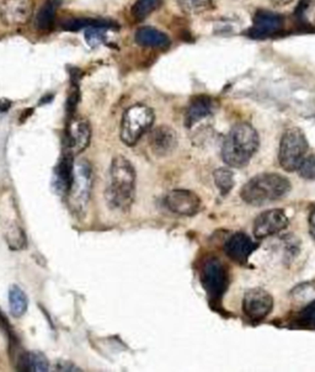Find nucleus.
Segmentation results:
<instances>
[{
    "label": "nucleus",
    "mask_w": 315,
    "mask_h": 372,
    "mask_svg": "<svg viewBox=\"0 0 315 372\" xmlns=\"http://www.w3.org/2000/svg\"><path fill=\"white\" fill-rule=\"evenodd\" d=\"M149 143L153 153L157 157H166L174 152L177 147V134L174 128L159 126L153 129L149 137Z\"/></svg>",
    "instance_id": "15"
},
{
    "label": "nucleus",
    "mask_w": 315,
    "mask_h": 372,
    "mask_svg": "<svg viewBox=\"0 0 315 372\" xmlns=\"http://www.w3.org/2000/svg\"><path fill=\"white\" fill-rule=\"evenodd\" d=\"M12 108V101L8 99H0V114L8 112Z\"/></svg>",
    "instance_id": "30"
},
{
    "label": "nucleus",
    "mask_w": 315,
    "mask_h": 372,
    "mask_svg": "<svg viewBox=\"0 0 315 372\" xmlns=\"http://www.w3.org/2000/svg\"><path fill=\"white\" fill-rule=\"evenodd\" d=\"M92 171L88 160H79L73 168V180L68 191V202L77 214L84 212L90 200Z\"/></svg>",
    "instance_id": "6"
},
{
    "label": "nucleus",
    "mask_w": 315,
    "mask_h": 372,
    "mask_svg": "<svg viewBox=\"0 0 315 372\" xmlns=\"http://www.w3.org/2000/svg\"><path fill=\"white\" fill-rule=\"evenodd\" d=\"M154 119V111L147 105L136 104L128 108L122 116V142L129 147L137 145L140 137L152 127Z\"/></svg>",
    "instance_id": "4"
},
{
    "label": "nucleus",
    "mask_w": 315,
    "mask_h": 372,
    "mask_svg": "<svg viewBox=\"0 0 315 372\" xmlns=\"http://www.w3.org/2000/svg\"><path fill=\"white\" fill-rule=\"evenodd\" d=\"M165 205L171 212L180 216H194L200 211L201 200L194 191L176 189L165 197Z\"/></svg>",
    "instance_id": "13"
},
{
    "label": "nucleus",
    "mask_w": 315,
    "mask_h": 372,
    "mask_svg": "<svg viewBox=\"0 0 315 372\" xmlns=\"http://www.w3.org/2000/svg\"><path fill=\"white\" fill-rule=\"evenodd\" d=\"M288 217L285 211L275 208L268 210L256 217L254 222L255 238L264 239L284 231L288 226Z\"/></svg>",
    "instance_id": "11"
},
{
    "label": "nucleus",
    "mask_w": 315,
    "mask_h": 372,
    "mask_svg": "<svg viewBox=\"0 0 315 372\" xmlns=\"http://www.w3.org/2000/svg\"><path fill=\"white\" fill-rule=\"evenodd\" d=\"M310 231L315 238V211L312 212L310 217Z\"/></svg>",
    "instance_id": "31"
},
{
    "label": "nucleus",
    "mask_w": 315,
    "mask_h": 372,
    "mask_svg": "<svg viewBox=\"0 0 315 372\" xmlns=\"http://www.w3.org/2000/svg\"><path fill=\"white\" fill-rule=\"evenodd\" d=\"M314 323H315V322H314Z\"/></svg>",
    "instance_id": "33"
},
{
    "label": "nucleus",
    "mask_w": 315,
    "mask_h": 372,
    "mask_svg": "<svg viewBox=\"0 0 315 372\" xmlns=\"http://www.w3.org/2000/svg\"><path fill=\"white\" fill-rule=\"evenodd\" d=\"M73 157L67 156L63 158L61 163L55 166V179H53V186L55 191L60 194H68L71 189L72 180H73Z\"/></svg>",
    "instance_id": "18"
},
{
    "label": "nucleus",
    "mask_w": 315,
    "mask_h": 372,
    "mask_svg": "<svg viewBox=\"0 0 315 372\" xmlns=\"http://www.w3.org/2000/svg\"><path fill=\"white\" fill-rule=\"evenodd\" d=\"M136 171L125 157L112 159L110 168V183L106 190V201L110 208L126 211L134 200Z\"/></svg>",
    "instance_id": "1"
},
{
    "label": "nucleus",
    "mask_w": 315,
    "mask_h": 372,
    "mask_svg": "<svg viewBox=\"0 0 315 372\" xmlns=\"http://www.w3.org/2000/svg\"><path fill=\"white\" fill-rule=\"evenodd\" d=\"M34 12V0H3L0 3V20L9 27L27 24Z\"/></svg>",
    "instance_id": "10"
},
{
    "label": "nucleus",
    "mask_w": 315,
    "mask_h": 372,
    "mask_svg": "<svg viewBox=\"0 0 315 372\" xmlns=\"http://www.w3.org/2000/svg\"><path fill=\"white\" fill-rule=\"evenodd\" d=\"M284 29V18L277 12L270 10H257L253 18V26L249 30V36L257 40L268 38Z\"/></svg>",
    "instance_id": "12"
},
{
    "label": "nucleus",
    "mask_w": 315,
    "mask_h": 372,
    "mask_svg": "<svg viewBox=\"0 0 315 372\" xmlns=\"http://www.w3.org/2000/svg\"><path fill=\"white\" fill-rule=\"evenodd\" d=\"M163 0H136L131 12L136 23L146 20L153 12H155Z\"/></svg>",
    "instance_id": "22"
},
{
    "label": "nucleus",
    "mask_w": 315,
    "mask_h": 372,
    "mask_svg": "<svg viewBox=\"0 0 315 372\" xmlns=\"http://www.w3.org/2000/svg\"><path fill=\"white\" fill-rule=\"evenodd\" d=\"M214 183L222 195H227L234 188V174L231 169L219 168L214 171Z\"/></svg>",
    "instance_id": "24"
},
{
    "label": "nucleus",
    "mask_w": 315,
    "mask_h": 372,
    "mask_svg": "<svg viewBox=\"0 0 315 372\" xmlns=\"http://www.w3.org/2000/svg\"><path fill=\"white\" fill-rule=\"evenodd\" d=\"M134 40L140 46L152 49H165L170 46V38L168 35L152 26H144L138 29L134 35Z\"/></svg>",
    "instance_id": "17"
},
{
    "label": "nucleus",
    "mask_w": 315,
    "mask_h": 372,
    "mask_svg": "<svg viewBox=\"0 0 315 372\" xmlns=\"http://www.w3.org/2000/svg\"><path fill=\"white\" fill-rule=\"evenodd\" d=\"M214 110V103L212 99L206 95H200L194 98L186 111V126L192 127L194 125L200 123L201 120L212 115Z\"/></svg>",
    "instance_id": "16"
},
{
    "label": "nucleus",
    "mask_w": 315,
    "mask_h": 372,
    "mask_svg": "<svg viewBox=\"0 0 315 372\" xmlns=\"http://www.w3.org/2000/svg\"><path fill=\"white\" fill-rule=\"evenodd\" d=\"M297 12L298 18H301L304 24L315 27V0H303Z\"/></svg>",
    "instance_id": "25"
},
{
    "label": "nucleus",
    "mask_w": 315,
    "mask_h": 372,
    "mask_svg": "<svg viewBox=\"0 0 315 372\" xmlns=\"http://www.w3.org/2000/svg\"><path fill=\"white\" fill-rule=\"evenodd\" d=\"M291 191V183L277 173H264L251 177L242 186V201L251 206H265L281 200Z\"/></svg>",
    "instance_id": "3"
},
{
    "label": "nucleus",
    "mask_w": 315,
    "mask_h": 372,
    "mask_svg": "<svg viewBox=\"0 0 315 372\" xmlns=\"http://www.w3.org/2000/svg\"><path fill=\"white\" fill-rule=\"evenodd\" d=\"M299 175L305 180H315V157H308L304 159L302 164L298 168Z\"/></svg>",
    "instance_id": "28"
},
{
    "label": "nucleus",
    "mask_w": 315,
    "mask_h": 372,
    "mask_svg": "<svg viewBox=\"0 0 315 372\" xmlns=\"http://www.w3.org/2000/svg\"><path fill=\"white\" fill-rule=\"evenodd\" d=\"M225 250L231 260L244 265L248 262L249 256L256 250V245L245 233H236L227 240Z\"/></svg>",
    "instance_id": "14"
},
{
    "label": "nucleus",
    "mask_w": 315,
    "mask_h": 372,
    "mask_svg": "<svg viewBox=\"0 0 315 372\" xmlns=\"http://www.w3.org/2000/svg\"><path fill=\"white\" fill-rule=\"evenodd\" d=\"M177 1L182 12L188 14H200L207 10L212 4V0H177Z\"/></svg>",
    "instance_id": "26"
},
{
    "label": "nucleus",
    "mask_w": 315,
    "mask_h": 372,
    "mask_svg": "<svg viewBox=\"0 0 315 372\" xmlns=\"http://www.w3.org/2000/svg\"><path fill=\"white\" fill-rule=\"evenodd\" d=\"M91 138L90 123L83 117H74L68 123L64 137L66 154L75 157L84 152L86 147L89 146Z\"/></svg>",
    "instance_id": "8"
},
{
    "label": "nucleus",
    "mask_w": 315,
    "mask_h": 372,
    "mask_svg": "<svg viewBox=\"0 0 315 372\" xmlns=\"http://www.w3.org/2000/svg\"><path fill=\"white\" fill-rule=\"evenodd\" d=\"M201 282L208 296L214 301L223 297L228 288V273L217 258H210L201 270Z\"/></svg>",
    "instance_id": "7"
},
{
    "label": "nucleus",
    "mask_w": 315,
    "mask_h": 372,
    "mask_svg": "<svg viewBox=\"0 0 315 372\" xmlns=\"http://www.w3.org/2000/svg\"><path fill=\"white\" fill-rule=\"evenodd\" d=\"M115 24L97 25L85 29V38L91 49H97L108 40V31Z\"/></svg>",
    "instance_id": "21"
},
{
    "label": "nucleus",
    "mask_w": 315,
    "mask_h": 372,
    "mask_svg": "<svg viewBox=\"0 0 315 372\" xmlns=\"http://www.w3.org/2000/svg\"><path fill=\"white\" fill-rule=\"evenodd\" d=\"M6 240L12 249H23L26 245L24 232L20 227L12 225L6 232Z\"/></svg>",
    "instance_id": "27"
},
{
    "label": "nucleus",
    "mask_w": 315,
    "mask_h": 372,
    "mask_svg": "<svg viewBox=\"0 0 315 372\" xmlns=\"http://www.w3.org/2000/svg\"><path fill=\"white\" fill-rule=\"evenodd\" d=\"M27 297L18 286H12L9 290V306L14 317L20 318L27 311Z\"/></svg>",
    "instance_id": "20"
},
{
    "label": "nucleus",
    "mask_w": 315,
    "mask_h": 372,
    "mask_svg": "<svg viewBox=\"0 0 315 372\" xmlns=\"http://www.w3.org/2000/svg\"><path fill=\"white\" fill-rule=\"evenodd\" d=\"M301 321L303 323H310V322H315V302H313L312 305L305 307L302 313H301Z\"/></svg>",
    "instance_id": "29"
},
{
    "label": "nucleus",
    "mask_w": 315,
    "mask_h": 372,
    "mask_svg": "<svg viewBox=\"0 0 315 372\" xmlns=\"http://www.w3.org/2000/svg\"><path fill=\"white\" fill-rule=\"evenodd\" d=\"M273 296L264 288H251L244 295L242 312L249 319L254 322H260L264 318H266L273 311Z\"/></svg>",
    "instance_id": "9"
},
{
    "label": "nucleus",
    "mask_w": 315,
    "mask_h": 372,
    "mask_svg": "<svg viewBox=\"0 0 315 372\" xmlns=\"http://www.w3.org/2000/svg\"><path fill=\"white\" fill-rule=\"evenodd\" d=\"M62 0H46L36 14V27L42 32H51L55 27V14Z\"/></svg>",
    "instance_id": "19"
},
{
    "label": "nucleus",
    "mask_w": 315,
    "mask_h": 372,
    "mask_svg": "<svg viewBox=\"0 0 315 372\" xmlns=\"http://www.w3.org/2000/svg\"><path fill=\"white\" fill-rule=\"evenodd\" d=\"M25 370L27 371H49V360L45 358V355L37 351H31L23 356V364Z\"/></svg>",
    "instance_id": "23"
},
{
    "label": "nucleus",
    "mask_w": 315,
    "mask_h": 372,
    "mask_svg": "<svg viewBox=\"0 0 315 372\" xmlns=\"http://www.w3.org/2000/svg\"><path fill=\"white\" fill-rule=\"evenodd\" d=\"M260 145L259 134L250 123H238L229 131L222 147V157L231 168H242L254 157Z\"/></svg>",
    "instance_id": "2"
},
{
    "label": "nucleus",
    "mask_w": 315,
    "mask_h": 372,
    "mask_svg": "<svg viewBox=\"0 0 315 372\" xmlns=\"http://www.w3.org/2000/svg\"><path fill=\"white\" fill-rule=\"evenodd\" d=\"M271 1H273V5L284 6L288 5L293 0H271Z\"/></svg>",
    "instance_id": "32"
},
{
    "label": "nucleus",
    "mask_w": 315,
    "mask_h": 372,
    "mask_svg": "<svg viewBox=\"0 0 315 372\" xmlns=\"http://www.w3.org/2000/svg\"><path fill=\"white\" fill-rule=\"evenodd\" d=\"M308 151V140L301 128L286 129L279 143V162L286 171H298Z\"/></svg>",
    "instance_id": "5"
}]
</instances>
